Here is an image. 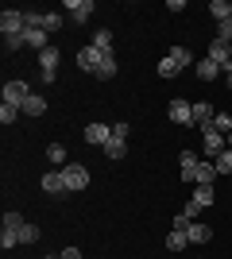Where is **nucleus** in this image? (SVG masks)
<instances>
[{"mask_svg":"<svg viewBox=\"0 0 232 259\" xmlns=\"http://www.w3.org/2000/svg\"><path fill=\"white\" fill-rule=\"evenodd\" d=\"M128 132H132L128 124H112V136H120V140H128Z\"/></svg>","mask_w":232,"mask_h":259,"instance_id":"nucleus-38","label":"nucleus"},{"mask_svg":"<svg viewBox=\"0 0 232 259\" xmlns=\"http://www.w3.org/2000/svg\"><path fill=\"white\" fill-rule=\"evenodd\" d=\"M23 12H16V8H4L0 12V31H4V39H12V35H23Z\"/></svg>","mask_w":232,"mask_h":259,"instance_id":"nucleus-2","label":"nucleus"},{"mask_svg":"<svg viewBox=\"0 0 232 259\" xmlns=\"http://www.w3.org/2000/svg\"><path fill=\"white\" fill-rule=\"evenodd\" d=\"M23 43H27V47H39V51H47V47H51L43 27H23Z\"/></svg>","mask_w":232,"mask_h":259,"instance_id":"nucleus-15","label":"nucleus"},{"mask_svg":"<svg viewBox=\"0 0 232 259\" xmlns=\"http://www.w3.org/2000/svg\"><path fill=\"white\" fill-rule=\"evenodd\" d=\"M62 178H66L70 190H85V186H89V170L81 166V162H70V166H62Z\"/></svg>","mask_w":232,"mask_h":259,"instance_id":"nucleus-4","label":"nucleus"},{"mask_svg":"<svg viewBox=\"0 0 232 259\" xmlns=\"http://www.w3.org/2000/svg\"><path fill=\"white\" fill-rule=\"evenodd\" d=\"M4 47H8V51H20V47H23V35H12V39H4Z\"/></svg>","mask_w":232,"mask_h":259,"instance_id":"nucleus-36","label":"nucleus"},{"mask_svg":"<svg viewBox=\"0 0 232 259\" xmlns=\"http://www.w3.org/2000/svg\"><path fill=\"white\" fill-rule=\"evenodd\" d=\"M101 151L109 155V159H124V155H128V140H120V136H112V140L105 143Z\"/></svg>","mask_w":232,"mask_h":259,"instance_id":"nucleus-19","label":"nucleus"},{"mask_svg":"<svg viewBox=\"0 0 232 259\" xmlns=\"http://www.w3.org/2000/svg\"><path fill=\"white\" fill-rule=\"evenodd\" d=\"M16 116H20V105H0V120L4 124H12Z\"/></svg>","mask_w":232,"mask_h":259,"instance_id":"nucleus-33","label":"nucleus"},{"mask_svg":"<svg viewBox=\"0 0 232 259\" xmlns=\"http://www.w3.org/2000/svg\"><path fill=\"white\" fill-rule=\"evenodd\" d=\"M27 97H31L27 81H8V85H4V105H23Z\"/></svg>","mask_w":232,"mask_h":259,"instance_id":"nucleus-8","label":"nucleus"},{"mask_svg":"<svg viewBox=\"0 0 232 259\" xmlns=\"http://www.w3.org/2000/svg\"><path fill=\"white\" fill-rule=\"evenodd\" d=\"M224 81H228V89H232V70H228V74H224Z\"/></svg>","mask_w":232,"mask_h":259,"instance_id":"nucleus-40","label":"nucleus"},{"mask_svg":"<svg viewBox=\"0 0 232 259\" xmlns=\"http://www.w3.org/2000/svg\"><path fill=\"white\" fill-rule=\"evenodd\" d=\"M43 259H62V255H43Z\"/></svg>","mask_w":232,"mask_h":259,"instance_id":"nucleus-42","label":"nucleus"},{"mask_svg":"<svg viewBox=\"0 0 232 259\" xmlns=\"http://www.w3.org/2000/svg\"><path fill=\"white\" fill-rule=\"evenodd\" d=\"M213 120H217V112H213L209 101H194V124L205 128V124H213Z\"/></svg>","mask_w":232,"mask_h":259,"instance_id":"nucleus-12","label":"nucleus"},{"mask_svg":"<svg viewBox=\"0 0 232 259\" xmlns=\"http://www.w3.org/2000/svg\"><path fill=\"white\" fill-rule=\"evenodd\" d=\"M81 136H85V143H93V147H105V143L112 140V128L109 124H85Z\"/></svg>","mask_w":232,"mask_h":259,"instance_id":"nucleus-7","label":"nucleus"},{"mask_svg":"<svg viewBox=\"0 0 232 259\" xmlns=\"http://www.w3.org/2000/svg\"><path fill=\"white\" fill-rule=\"evenodd\" d=\"M186 236H190V244H209V240H213V228L201 225V221H194V225L186 228Z\"/></svg>","mask_w":232,"mask_h":259,"instance_id":"nucleus-13","label":"nucleus"},{"mask_svg":"<svg viewBox=\"0 0 232 259\" xmlns=\"http://www.w3.org/2000/svg\"><path fill=\"white\" fill-rule=\"evenodd\" d=\"M58 27H62V16H58V12H43V31L55 35Z\"/></svg>","mask_w":232,"mask_h":259,"instance_id":"nucleus-25","label":"nucleus"},{"mask_svg":"<svg viewBox=\"0 0 232 259\" xmlns=\"http://www.w3.org/2000/svg\"><path fill=\"white\" fill-rule=\"evenodd\" d=\"M39 66H43V77L47 81H55L58 77V47L51 43L47 51H39Z\"/></svg>","mask_w":232,"mask_h":259,"instance_id":"nucleus-6","label":"nucleus"},{"mask_svg":"<svg viewBox=\"0 0 232 259\" xmlns=\"http://www.w3.org/2000/svg\"><path fill=\"white\" fill-rule=\"evenodd\" d=\"M182 213H186V217H190V221H198V213H201V205H198V201H190V205H186V209H182Z\"/></svg>","mask_w":232,"mask_h":259,"instance_id":"nucleus-37","label":"nucleus"},{"mask_svg":"<svg viewBox=\"0 0 232 259\" xmlns=\"http://www.w3.org/2000/svg\"><path fill=\"white\" fill-rule=\"evenodd\" d=\"M166 54H170V58H174V62L182 66V70H190V66H194V51H190V47H182V43H174Z\"/></svg>","mask_w":232,"mask_h":259,"instance_id":"nucleus-17","label":"nucleus"},{"mask_svg":"<svg viewBox=\"0 0 232 259\" xmlns=\"http://www.w3.org/2000/svg\"><path fill=\"white\" fill-rule=\"evenodd\" d=\"M201 147H205V155H213V159H217V155L228 147V140H224V136L213 128V124H205V128H201Z\"/></svg>","mask_w":232,"mask_h":259,"instance_id":"nucleus-1","label":"nucleus"},{"mask_svg":"<svg viewBox=\"0 0 232 259\" xmlns=\"http://www.w3.org/2000/svg\"><path fill=\"white\" fill-rule=\"evenodd\" d=\"M228 20H232V0H228Z\"/></svg>","mask_w":232,"mask_h":259,"instance_id":"nucleus-41","label":"nucleus"},{"mask_svg":"<svg viewBox=\"0 0 232 259\" xmlns=\"http://www.w3.org/2000/svg\"><path fill=\"white\" fill-rule=\"evenodd\" d=\"M224 74H228V70H224Z\"/></svg>","mask_w":232,"mask_h":259,"instance_id":"nucleus-44","label":"nucleus"},{"mask_svg":"<svg viewBox=\"0 0 232 259\" xmlns=\"http://www.w3.org/2000/svg\"><path fill=\"white\" fill-rule=\"evenodd\" d=\"M58 255H62V259H81V251H77V248H66V251H58Z\"/></svg>","mask_w":232,"mask_h":259,"instance_id":"nucleus-39","label":"nucleus"},{"mask_svg":"<svg viewBox=\"0 0 232 259\" xmlns=\"http://www.w3.org/2000/svg\"><path fill=\"white\" fill-rule=\"evenodd\" d=\"M16 244H20V232H16V228H4V232H0V248L12 251Z\"/></svg>","mask_w":232,"mask_h":259,"instance_id":"nucleus-28","label":"nucleus"},{"mask_svg":"<svg viewBox=\"0 0 232 259\" xmlns=\"http://www.w3.org/2000/svg\"><path fill=\"white\" fill-rule=\"evenodd\" d=\"M66 12L74 16V23H85L93 12V0H66Z\"/></svg>","mask_w":232,"mask_h":259,"instance_id":"nucleus-11","label":"nucleus"},{"mask_svg":"<svg viewBox=\"0 0 232 259\" xmlns=\"http://www.w3.org/2000/svg\"><path fill=\"white\" fill-rule=\"evenodd\" d=\"M209 12H213V20L221 23V20H228V4H224V0H213L209 4Z\"/></svg>","mask_w":232,"mask_h":259,"instance_id":"nucleus-30","label":"nucleus"},{"mask_svg":"<svg viewBox=\"0 0 232 259\" xmlns=\"http://www.w3.org/2000/svg\"><path fill=\"white\" fill-rule=\"evenodd\" d=\"M228 147H232V132H228Z\"/></svg>","mask_w":232,"mask_h":259,"instance_id":"nucleus-43","label":"nucleus"},{"mask_svg":"<svg viewBox=\"0 0 232 259\" xmlns=\"http://www.w3.org/2000/svg\"><path fill=\"white\" fill-rule=\"evenodd\" d=\"M186 244H190L186 232H178V228H170V232H166V251H182Z\"/></svg>","mask_w":232,"mask_h":259,"instance_id":"nucleus-21","label":"nucleus"},{"mask_svg":"<svg viewBox=\"0 0 232 259\" xmlns=\"http://www.w3.org/2000/svg\"><path fill=\"white\" fill-rule=\"evenodd\" d=\"M101 54H105V51H97V47L89 43L85 51H77V66H81V70H89V74H97V66H101Z\"/></svg>","mask_w":232,"mask_h":259,"instance_id":"nucleus-9","label":"nucleus"},{"mask_svg":"<svg viewBox=\"0 0 232 259\" xmlns=\"http://www.w3.org/2000/svg\"><path fill=\"white\" fill-rule=\"evenodd\" d=\"M205 58H209V62H217L221 70H232V43H224V39H213Z\"/></svg>","mask_w":232,"mask_h":259,"instance_id":"nucleus-3","label":"nucleus"},{"mask_svg":"<svg viewBox=\"0 0 232 259\" xmlns=\"http://www.w3.org/2000/svg\"><path fill=\"white\" fill-rule=\"evenodd\" d=\"M35 240H39V228H35V225H23L20 228V244H35Z\"/></svg>","mask_w":232,"mask_h":259,"instance_id":"nucleus-31","label":"nucleus"},{"mask_svg":"<svg viewBox=\"0 0 232 259\" xmlns=\"http://www.w3.org/2000/svg\"><path fill=\"white\" fill-rule=\"evenodd\" d=\"M170 120L174 124H194V105L190 101H170Z\"/></svg>","mask_w":232,"mask_h":259,"instance_id":"nucleus-10","label":"nucleus"},{"mask_svg":"<svg viewBox=\"0 0 232 259\" xmlns=\"http://www.w3.org/2000/svg\"><path fill=\"white\" fill-rule=\"evenodd\" d=\"M194 201H198L201 209H205V205H213V201H217V194H213V186H198V194H194Z\"/></svg>","mask_w":232,"mask_h":259,"instance_id":"nucleus-26","label":"nucleus"},{"mask_svg":"<svg viewBox=\"0 0 232 259\" xmlns=\"http://www.w3.org/2000/svg\"><path fill=\"white\" fill-rule=\"evenodd\" d=\"M213 178H217V166H213V162H198V166H194V182L198 186H213Z\"/></svg>","mask_w":232,"mask_h":259,"instance_id":"nucleus-16","label":"nucleus"},{"mask_svg":"<svg viewBox=\"0 0 232 259\" xmlns=\"http://www.w3.org/2000/svg\"><path fill=\"white\" fill-rule=\"evenodd\" d=\"M217 39L232 43V20H221V23H217Z\"/></svg>","mask_w":232,"mask_h":259,"instance_id":"nucleus-34","label":"nucleus"},{"mask_svg":"<svg viewBox=\"0 0 232 259\" xmlns=\"http://www.w3.org/2000/svg\"><path fill=\"white\" fill-rule=\"evenodd\" d=\"M159 74H163V77H178V74H182V66H178L170 54H163V58H159Z\"/></svg>","mask_w":232,"mask_h":259,"instance_id":"nucleus-22","label":"nucleus"},{"mask_svg":"<svg viewBox=\"0 0 232 259\" xmlns=\"http://www.w3.org/2000/svg\"><path fill=\"white\" fill-rule=\"evenodd\" d=\"M213 166H217V174H232V147H224V151L213 159Z\"/></svg>","mask_w":232,"mask_h":259,"instance_id":"nucleus-24","label":"nucleus"},{"mask_svg":"<svg viewBox=\"0 0 232 259\" xmlns=\"http://www.w3.org/2000/svg\"><path fill=\"white\" fill-rule=\"evenodd\" d=\"M47 159L55 162V166H66V147L62 143H47Z\"/></svg>","mask_w":232,"mask_h":259,"instance_id":"nucleus-23","label":"nucleus"},{"mask_svg":"<svg viewBox=\"0 0 232 259\" xmlns=\"http://www.w3.org/2000/svg\"><path fill=\"white\" fill-rule=\"evenodd\" d=\"M23 225H27V221H23V217L16 213V209H8V213H4V228H16V232H20Z\"/></svg>","mask_w":232,"mask_h":259,"instance_id":"nucleus-29","label":"nucleus"},{"mask_svg":"<svg viewBox=\"0 0 232 259\" xmlns=\"http://www.w3.org/2000/svg\"><path fill=\"white\" fill-rule=\"evenodd\" d=\"M116 70H120V66H116V54L105 51L101 54V66H97V77H116Z\"/></svg>","mask_w":232,"mask_h":259,"instance_id":"nucleus-18","label":"nucleus"},{"mask_svg":"<svg viewBox=\"0 0 232 259\" xmlns=\"http://www.w3.org/2000/svg\"><path fill=\"white\" fill-rule=\"evenodd\" d=\"M213 128L221 132V136H224V132H232V116H228V112H217V120H213Z\"/></svg>","mask_w":232,"mask_h":259,"instance_id":"nucleus-32","label":"nucleus"},{"mask_svg":"<svg viewBox=\"0 0 232 259\" xmlns=\"http://www.w3.org/2000/svg\"><path fill=\"white\" fill-rule=\"evenodd\" d=\"M93 47H97V51H112V31L109 27H101V31L93 35Z\"/></svg>","mask_w":232,"mask_h":259,"instance_id":"nucleus-27","label":"nucleus"},{"mask_svg":"<svg viewBox=\"0 0 232 259\" xmlns=\"http://www.w3.org/2000/svg\"><path fill=\"white\" fill-rule=\"evenodd\" d=\"M190 225H194V221H190V217H186V213H178V217H174V228H178V232H186V228H190Z\"/></svg>","mask_w":232,"mask_h":259,"instance_id":"nucleus-35","label":"nucleus"},{"mask_svg":"<svg viewBox=\"0 0 232 259\" xmlns=\"http://www.w3.org/2000/svg\"><path fill=\"white\" fill-rule=\"evenodd\" d=\"M194 74H198L201 81H213V77H221L224 70H221V66H217V62H209V58H201V62L194 66Z\"/></svg>","mask_w":232,"mask_h":259,"instance_id":"nucleus-14","label":"nucleus"},{"mask_svg":"<svg viewBox=\"0 0 232 259\" xmlns=\"http://www.w3.org/2000/svg\"><path fill=\"white\" fill-rule=\"evenodd\" d=\"M43 194H51V197L70 194V186H66V178H62V170H47V174H43Z\"/></svg>","mask_w":232,"mask_h":259,"instance_id":"nucleus-5","label":"nucleus"},{"mask_svg":"<svg viewBox=\"0 0 232 259\" xmlns=\"http://www.w3.org/2000/svg\"><path fill=\"white\" fill-rule=\"evenodd\" d=\"M20 112H27V116H43V112H47V101L39 97V93H31V97L20 105Z\"/></svg>","mask_w":232,"mask_h":259,"instance_id":"nucleus-20","label":"nucleus"}]
</instances>
